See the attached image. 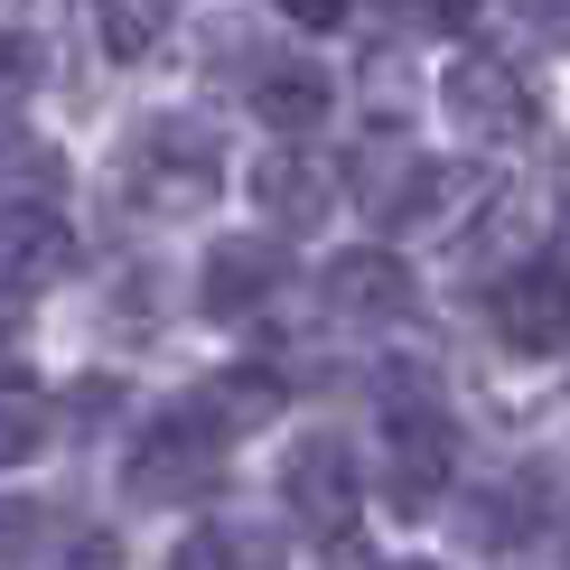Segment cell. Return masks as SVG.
<instances>
[{
	"instance_id": "6da1fadb",
	"label": "cell",
	"mask_w": 570,
	"mask_h": 570,
	"mask_svg": "<svg viewBox=\"0 0 570 570\" xmlns=\"http://www.w3.org/2000/svg\"><path fill=\"white\" fill-rule=\"evenodd\" d=\"M112 187H122L131 206H150V216H197L206 197L225 187V150L206 122H187V112H150L122 159H112Z\"/></svg>"
},
{
	"instance_id": "7a4b0ae2",
	"label": "cell",
	"mask_w": 570,
	"mask_h": 570,
	"mask_svg": "<svg viewBox=\"0 0 570 570\" xmlns=\"http://www.w3.org/2000/svg\"><path fill=\"white\" fill-rule=\"evenodd\" d=\"M225 412L206 393H187L169 402V412H150L140 421V440H131V459H122V487L140 495V505H187V495H206L225 478Z\"/></svg>"
},
{
	"instance_id": "3957f363",
	"label": "cell",
	"mask_w": 570,
	"mask_h": 570,
	"mask_svg": "<svg viewBox=\"0 0 570 570\" xmlns=\"http://www.w3.org/2000/svg\"><path fill=\"white\" fill-rule=\"evenodd\" d=\"M440 112L459 122V140H487V150L542 131V94H533L524 66H505V57H459L449 85H440Z\"/></svg>"
},
{
	"instance_id": "277c9868",
	"label": "cell",
	"mask_w": 570,
	"mask_h": 570,
	"mask_svg": "<svg viewBox=\"0 0 570 570\" xmlns=\"http://www.w3.org/2000/svg\"><path fill=\"white\" fill-rule=\"evenodd\" d=\"M384 459H393V487L412 495V505L449 478V459H459V431H449L440 393L421 384V374H384Z\"/></svg>"
},
{
	"instance_id": "5b68a950",
	"label": "cell",
	"mask_w": 570,
	"mask_h": 570,
	"mask_svg": "<svg viewBox=\"0 0 570 570\" xmlns=\"http://www.w3.org/2000/svg\"><path fill=\"white\" fill-rule=\"evenodd\" d=\"M355 495H365V468H355L346 440H299L291 459H281V505H291L308 533L337 542L346 514H355Z\"/></svg>"
},
{
	"instance_id": "8992f818",
	"label": "cell",
	"mask_w": 570,
	"mask_h": 570,
	"mask_svg": "<svg viewBox=\"0 0 570 570\" xmlns=\"http://www.w3.org/2000/svg\"><path fill=\"white\" fill-rule=\"evenodd\" d=\"M272 291H291V253H281V234H225V244L206 253V272H197V308H206V318H253Z\"/></svg>"
},
{
	"instance_id": "52a82bcc",
	"label": "cell",
	"mask_w": 570,
	"mask_h": 570,
	"mask_svg": "<svg viewBox=\"0 0 570 570\" xmlns=\"http://www.w3.org/2000/svg\"><path fill=\"white\" fill-rule=\"evenodd\" d=\"M66 263H76V225H66V206H57V197L0 206V291H10V299L47 291Z\"/></svg>"
},
{
	"instance_id": "ba28073f",
	"label": "cell",
	"mask_w": 570,
	"mask_h": 570,
	"mask_svg": "<svg viewBox=\"0 0 570 570\" xmlns=\"http://www.w3.org/2000/svg\"><path fill=\"white\" fill-rule=\"evenodd\" d=\"M495 337H505L514 355H561L570 346V272L561 263L505 272L495 281Z\"/></svg>"
},
{
	"instance_id": "9c48e42d",
	"label": "cell",
	"mask_w": 570,
	"mask_h": 570,
	"mask_svg": "<svg viewBox=\"0 0 570 570\" xmlns=\"http://www.w3.org/2000/svg\"><path fill=\"white\" fill-rule=\"evenodd\" d=\"M253 197H263V216H272L281 234H308V225L337 216V178H327V159H308L299 140H291V150H272L263 169H253Z\"/></svg>"
},
{
	"instance_id": "30bf717a",
	"label": "cell",
	"mask_w": 570,
	"mask_h": 570,
	"mask_svg": "<svg viewBox=\"0 0 570 570\" xmlns=\"http://www.w3.org/2000/svg\"><path fill=\"white\" fill-rule=\"evenodd\" d=\"M253 112L281 131V140H318L327 131V112H337V85H327V66H263L253 76Z\"/></svg>"
},
{
	"instance_id": "8fae6325",
	"label": "cell",
	"mask_w": 570,
	"mask_h": 570,
	"mask_svg": "<svg viewBox=\"0 0 570 570\" xmlns=\"http://www.w3.org/2000/svg\"><path fill=\"white\" fill-rule=\"evenodd\" d=\"M327 308H337V318H402V308H412V272H402L384 244L337 253V263H327Z\"/></svg>"
},
{
	"instance_id": "7c38bea8",
	"label": "cell",
	"mask_w": 570,
	"mask_h": 570,
	"mask_svg": "<svg viewBox=\"0 0 570 570\" xmlns=\"http://www.w3.org/2000/svg\"><path fill=\"white\" fill-rule=\"evenodd\" d=\"M94 29H104L112 66H140V57H159V38L178 29V0H94Z\"/></svg>"
},
{
	"instance_id": "4fadbf2b",
	"label": "cell",
	"mask_w": 570,
	"mask_h": 570,
	"mask_svg": "<svg viewBox=\"0 0 570 570\" xmlns=\"http://www.w3.org/2000/svg\"><path fill=\"white\" fill-rule=\"evenodd\" d=\"M47 440H57V402L19 374H0V468H29Z\"/></svg>"
},
{
	"instance_id": "5bb4252c",
	"label": "cell",
	"mask_w": 570,
	"mask_h": 570,
	"mask_svg": "<svg viewBox=\"0 0 570 570\" xmlns=\"http://www.w3.org/2000/svg\"><path fill=\"white\" fill-rule=\"evenodd\" d=\"M533 524H542V478H514V487H487L478 495V542H487V552L533 542Z\"/></svg>"
},
{
	"instance_id": "9a60e30c",
	"label": "cell",
	"mask_w": 570,
	"mask_h": 570,
	"mask_svg": "<svg viewBox=\"0 0 570 570\" xmlns=\"http://www.w3.org/2000/svg\"><path fill=\"white\" fill-rule=\"evenodd\" d=\"M29 197H66V159L38 140H0V206H29Z\"/></svg>"
},
{
	"instance_id": "2e32d148",
	"label": "cell",
	"mask_w": 570,
	"mask_h": 570,
	"mask_svg": "<svg viewBox=\"0 0 570 570\" xmlns=\"http://www.w3.org/2000/svg\"><path fill=\"white\" fill-rule=\"evenodd\" d=\"M38 552H66L57 505H0V561H38Z\"/></svg>"
},
{
	"instance_id": "e0dca14e",
	"label": "cell",
	"mask_w": 570,
	"mask_h": 570,
	"mask_svg": "<svg viewBox=\"0 0 570 570\" xmlns=\"http://www.w3.org/2000/svg\"><path fill=\"white\" fill-rule=\"evenodd\" d=\"M19 94H29V47L0 29V104H19Z\"/></svg>"
},
{
	"instance_id": "ac0fdd59",
	"label": "cell",
	"mask_w": 570,
	"mask_h": 570,
	"mask_svg": "<svg viewBox=\"0 0 570 570\" xmlns=\"http://www.w3.org/2000/svg\"><path fill=\"white\" fill-rule=\"evenodd\" d=\"M281 10H291L299 29H337V19H346V0H281Z\"/></svg>"
},
{
	"instance_id": "d6986e66",
	"label": "cell",
	"mask_w": 570,
	"mask_h": 570,
	"mask_svg": "<svg viewBox=\"0 0 570 570\" xmlns=\"http://www.w3.org/2000/svg\"><path fill=\"white\" fill-rule=\"evenodd\" d=\"M421 19H431V29H468V19H478V0H412Z\"/></svg>"
},
{
	"instance_id": "ffe728a7",
	"label": "cell",
	"mask_w": 570,
	"mask_h": 570,
	"mask_svg": "<svg viewBox=\"0 0 570 570\" xmlns=\"http://www.w3.org/2000/svg\"><path fill=\"white\" fill-rule=\"evenodd\" d=\"M514 10H524V19H533V29H552V38L570 29V0H514Z\"/></svg>"
}]
</instances>
